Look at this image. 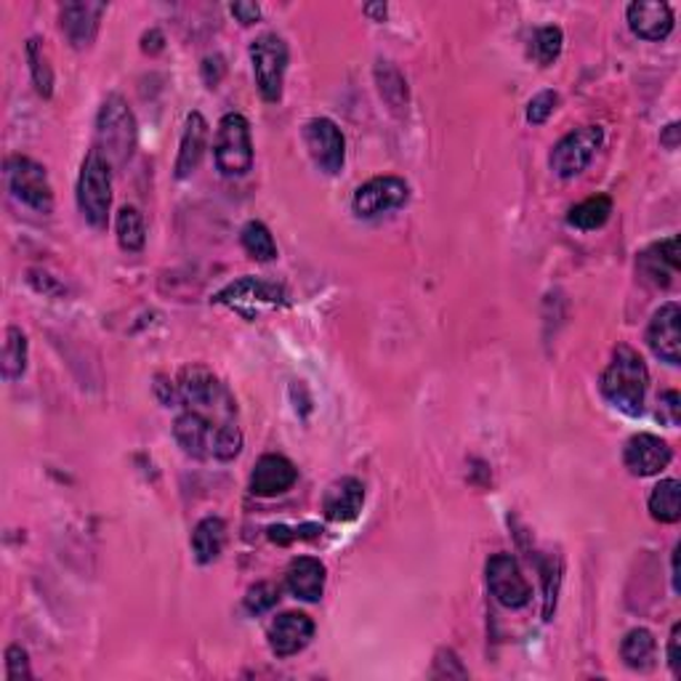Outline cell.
Wrapping results in <instances>:
<instances>
[{
  "label": "cell",
  "instance_id": "603a6c76",
  "mask_svg": "<svg viewBox=\"0 0 681 681\" xmlns=\"http://www.w3.org/2000/svg\"><path fill=\"white\" fill-rule=\"evenodd\" d=\"M208 120L202 118L200 112H192L184 123V133H181L179 141V154H177V179H190L194 171H198L202 158H206L208 150Z\"/></svg>",
  "mask_w": 681,
  "mask_h": 681
},
{
  "label": "cell",
  "instance_id": "ffe728a7",
  "mask_svg": "<svg viewBox=\"0 0 681 681\" xmlns=\"http://www.w3.org/2000/svg\"><path fill=\"white\" fill-rule=\"evenodd\" d=\"M365 505V484L357 477H341L322 495V511L330 522H354Z\"/></svg>",
  "mask_w": 681,
  "mask_h": 681
},
{
  "label": "cell",
  "instance_id": "ba28073f",
  "mask_svg": "<svg viewBox=\"0 0 681 681\" xmlns=\"http://www.w3.org/2000/svg\"><path fill=\"white\" fill-rule=\"evenodd\" d=\"M604 141V128L602 126H583L570 131L568 137H562L551 150L549 166L559 179H575L589 168V163L597 154L599 147Z\"/></svg>",
  "mask_w": 681,
  "mask_h": 681
},
{
  "label": "cell",
  "instance_id": "5bb4252c",
  "mask_svg": "<svg viewBox=\"0 0 681 681\" xmlns=\"http://www.w3.org/2000/svg\"><path fill=\"white\" fill-rule=\"evenodd\" d=\"M671 458L673 453L669 442L660 440L658 434H650V431L633 434L623 448V463L633 477H655L669 469Z\"/></svg>",
  "mask_w": 681,
  "mask_h": 681
},
{
  "label": "cell",
  "instance_id": "ac0fdd59",
  "mask_svg": "<svg viewBox=\"0 0 681 681\" xmlns=\"http://www.w3.org/2000/svg\"><path fill=\"white\" fill-rule=\"evenodd\" d=\"M629 27L642 40H665L673 32V9L660 0H637L625 9Z\"/></svg>",
  "mask_w": 681,
  "mask_h": 681
},
{
  "label": "cell",
  "instance_id": "f1b7e54d",
  "mask_svg": "<svg viewBox=\"0 0 681 681\" xmlns=\"http://www.w3.org/2000/svg\"><path fill=\"white\" fill-rule=\"evenodd\" d=\"M240 242L253 261L269 264V261L278 259V242H274L269 227L261 224V221H248L240 232Z\"/></svg>",
  "mask_w": 681,
  "mask_h": 681
},
{
  "label": "cell",
  "instance_id": "9c48e42d",
  "mask_svg": "<svg viewBox=\"0 0 681 681\" xmlns=\"http://www.w3.org/2000/svg\"><path fill=\"white\" fill-rule=\"evenodd\" d=\"M484 578H488V589L495 597V602L505 607V610H522L530 602L532 589L511 554L490 557L488 568H484Z\"/></svg>",
  "mask_w": 681,
  "mask_h": 681
},
{
  "label": "cell",
  "instance_id": "4fadbf2b",
  "mask_svg": "<svg viewBox=\"0 0 681 681\" xmlns=\"http://www.w3.org/2000/svg\"><path fill=\"white\" fill-rule=\"evenodd\" d=\"M314 637V620L307 612H282L269 625V650L278 658H293L307 650Z\"/></svg>",
  "mask_w": 681,
  "mask_h": 681
},
{
  "label": "cell",
  "instance_id": "8fae6325",
  "mask_svg": "<svg viewBox=\"0 0 681 681\" xmlns=\"http://www.w3.org/2000/svg\"><path fill=\"white\" fill-rule=\"evenodd\" d=\"M303 144L312 154L314 166L326 171L328 177L341 173L343 160H347V141H343L341 128L330 118H312L303 126Z\"/></svg>",
  "mask_w": 681,
  "mask_h": 681
},
{
  "label": "cell",
  "instance_id": "d6986e66",
  "mask_svg": "<svg viewBox=\"0 0 681 681\" xmlns=\"http://www.w3.org/2000/svg\"><path fill=\"white\" fill-rule=\"evenodd\" d=\"M216 303H227V307L240 309L246 312L248 303H267V307H278V303H286V288L278 286V282H267L259 278H242L229 282L224 291H219L213 296Z\"/></svg>",
  "mask_w": 681,
  "mask_h": 681
},
{
  "label": "cell",
  "instance_id": "7bdbcfd3",
  "mask_svg": "<svg viewBox=\"0 0 681 681\" xmlns=\"http://www.w3.org/2000/svg\"><path fill=\"white\" fill-rule=\"evenodd\" d=\"M365 13L373 22H383V17H387V3H368Z\"/></svg>",
  "mask_w": 681,
  "mask_h": 681
},
{
  "label": "cell",
  "instance_id": "8d00e7d4",
  "mask_svg": "<svg viewBox=\"0 0 681 681\" xmlns=\"http://www.w3.org/2000/svg\"><path fill=\"white\" fill-rule=\"evenodd\" d=\"M679 402H681L679 391H665V394H660L658 400L660 423H665V427H679V415H681Z\"/></svg>",
  "mask_w": 681,
  "mask_h": 681
},
{
  "label": "cell",
  "instance_id": "7402d4cb",
  "mask_svg": "<svg viewBox=\"0 0 681 681\" xmlns=\"http://www.w3.org/2000/svg\"><path fill=\"white\" fill-rule=\"evenodd\" d=\"M326 564L314 557H296L286 570V585L301 602H320L326 593Z\"/></svg>",
  "mask_w": 681,
  "mask_h": 681
},
{
  "label": "cell",
  "instance_id": "60d3db41",
  "mask_svg": "<svg viewBox=\"0 0 681 681\" xmlns=\"http://www.w3.org/2000/svg\"><path fill=\"white\" fill-rule=\"evenodd\" d=\"M163 43H166V38L160 30H150L144 38H141V49H144L147 53L163 51Z\"/></svg>",
  "mask_w": 681,
  "mask_h": 681
},
{
  "label": "cell",
  "instance_id": "3957f363",
  "mask_svg": "<svg viewBox=\"0 0 681 681\" xmlns=\"http://www.w3.org/2000/svg\"><path fill=\"white\" fill-rule=\"evenodd\" d=\"M179 389V404H187L190 410H198V413L208 415H219L221 421H229L234 413H238V402H234L232 391H229L224 383H221L208 368L190 365L179 373L177 381Z\"/></svg>",
  "mask_w": 681,
  "mask_h": 681
},
{
  "label": "cell",
  "instance_id": "7c38bea8",
  "mask_svg": "<svg viewBox=\"0 0 681 681\" xmlns=\"http://www.w3.org/2000/svg\"><path fill=\"white\" fill-rule=\"evenodd\" d=\"M681 309L677 301L663 303L655 314H652L650 328H647V347L658 357L660 362H669L677 368L681 362Z\"/></svg>",
  "mask_w": 681,
  "mask_h": 681
},
{
  "label": "cell",
  "instance_id": "5b68a950",
  "mask_svg": "<svg viewBox=\"0 0 681 681\" xmlns=\"http://www.w3.org/2000/svg\"><path fill=\"white\" fill-rule=\"evenodd\" d=\"M216 168L229 179L246 177L253 166V139L251 123L246 114L229 112L219 120L213 139Z\"/></svg>",
  "mask_w": 681,
  "mask_h": 681
},
{
  "label": "cell",
  "instance_id": "ab89813d",
  "mask_svg": "<svg viewBox=\"0 0 681 681\" xmlns=\"http://www.w3.org/2000/svg\"><path fill=\"white\" fill-rule=\"evenodd\" d=\"M669 665L673 677H681V623H677L671 629L669 639Z\"/></svg>",
  "mask_w": 681,
  "mask_h": 681
},
{
  "label": "cell",
  "instance_id": "4316f807",
  "mask_svg": "<svg viewBox=\"0 0 681 681\" xmlns=\"http://www.w3.org/2000/svg\"><path fill=\"white\" fill-rule=\"evenodd\" d=\"M650 514L655 522L677 524L681 519V484L679 480H660L652 488Z\"/></svg>",
  "mask_w": 681,
  "mask_h": 681
},
{
  "label": "cell",
  "instance_id": "ee69618b",
  "mask_svg": "<svg viewBox=\"0 0 681 681\" xmlns=\"http://www.w3.org/2000/svg\"><path fill=\"white\" fill-rule=\"evenodd\" d=\"M679 554H681V545L673 549V559H671V572H673V591L679 593Z\"/></svg>",
  "mask_w": 681,
  "mask_h": 681
},
{
  "label": "cell",
  "instance_id": "e575fe53",
  "mask_svg": "<svg viewBox=\"0 0 681 681\" xmlns=\"http://www.w3.org/2000/svg\"><path fill=\"white\" fill-rule=\"evenodd\" d=\"M6 679H9V681L32 679L30 655H27V652L19 644H11L9 650H6Z\"/></svg>",
  "mask_w": 681,
  "mask_h": 681
},
{
  "label": "cell",
  "instance_id": "8992f818",
  "mask_svg": "<svg viewBox=\"0 0 681 681\" xmlns=\"http://www.w3.org/2000/svg\"><path fill=\"white\" fill-rule=\"evenodd\" d=\"M3 173L9 192L19 202H24L36 213L49 216L53 211V187L43 166L36 163L32 158H24V154H11L6 160Z\"/></svg>",
  "mask_w": 681,
  "mask_h": 681
},
{
  "label": "cell",
  "instance_id": "74e56055",
  "mask_svg": "<svg viewBox=\"0 0 681 681\" xmlns=\"http://www.w3.org/2000/svg\"><path fill=\"white\" fill-rule=\"evenodd\" d=\"M224 72H227L224 57L213 53V57L202 59V80L208 83V89H216V86L221 83V78H224Z\"/></svg>",
  "mask_w": 681,
  "mask_h": 681
},
{
  "label": "cell",
  "instance_id": "836d02e7",
  "mask_svg": "<svg viewBox=\"0 0 681 681\" xmlns=\"http://www.w3.org/2000/svg\"><path fill=\"white\" fill-rule=\"evenodd\" d=\"M557 104H559V97H557L554 91L535 93V97H532L530 104H528V120H530L532 126H543L545 120H549L551 114H554Z\"/></svg>",
  "mask_w": 681,
  "mask_h": 681
},
{
  "label": "cell",
  "instance_id": "d6a6232c",
  "mask_svg": "<svg viewBox=\"0 0 681 681\" xmlns=\"http://www.w3.org/2000/svg\"><path fill=\"white\" fill-rule=\"evenodd\" d=\"M278 602H280V589L267 581L251 585L246 593V610L251 612V615H264V612L272 610V607H278Z\"/></svg>",
  "mask_w": 681,
  "mask_h": 681
},
{
  "label": "cell",
  "instance_id": "1f68e13d",
  "mask_svg": "<svg viewBox=\"0 0 681 681\" xmlns=\"http://www.w3.org/2000/svg\"><path fill=\"white\" fill-rule=\"evenodd\" d=\"M564 46V32L559 30L557 24L541 27V30L535 32V38H532V53H535V59L543 67H549L554 59L562 53Z\"/></svg>",
  "mask_w": 681,
  "mask_h": 681
},
{
  "label": "cell",
  "instance_id": "484cf974",
  "mask_svg": "<svg viewBox=\"0 0 681 681\" xmlns=\"http://www.w3.org/2000/svg\"><path fill=\"white\" fill-rule=\"evenodd\" d=\"M612 216V198L610 194H593V198L578 202L570 208L568 224L581 229V232H593V229L604 227Z\"/></svg>",
  "mask_w": 681,
  "mask_h": 681
},
{
  "label": "cell",
  "instance_id": "f546056e",
  "mask_svg": "<svg viewBox=\"0 0 681 681\" xmlns=\"http://www.w3.org/2000/svg\"><path fill=\"white\" fill-rule=\"evenodd\" d=\"M27 354H30V347H27V336L17 326H11L6 330V341H3V379L6 381H17L22 379L27 370Z\"/></svg>",
  "mask_w": 681,
  "mask_h": 681
},
{
  "label": "cell",
  "instance_id": "e0dca14e",
  "mask_svg": "<svg viewBox=\"0 0 681 681\" xmlns=\"http://www.w3.org/2000/svg\"><path fill=\"white\" fill-rule=\"evenodd\" d=\"M299 480V469L286 455H261L251 471V492L259 498H274L288 492Z\"/></svg>",
  "mask_w": 681,
  "mask_h": 681
},
{
  "label": "cell",
  "instance_id": "b9f144b4",
  "mask_svg": "<svg viewBox=\"0 0 681 681\" xmlns=\"http://www.w3.org/2000/svg\"><path fill=\"white\" fill-rule=\"evenodd\" d=\"M660 141H663V144L669 147V150H677V144H679V123H671L669 128H665L663 137H660Z\"/></svg>",
  "mask_w": 681,
  "mask_h": 681
},
{
  "label": "cell",
  "instance_id": "30bf717a",
  "mask_svg": "<svg viewBox=\"0 0 681 681\" xmlns=\"http://www.w3.org/2000/svg\"><path fill=\"white\" fill-rule=\"evenodd\" d=\"M408 200H410L408 181L400 177H375L365 181V184L354 192L352 208L360 219H379V216L400 211Z\"/></svg>",
  "mask_w": 681,
  "mask_h": 681
},
{
  "label": "cell",
  "instance_id": "7a4b0ae2",
  "mask_svg": "<svg viewBox=\"0 0 681 681\" xmlns=\"http://www.w3.org/2000/svg\"><path fill=\"white\" fill-rule=\"evenodd\" d=\"M107 163L120 168L133 158L137 150V118L128 110L126 99L110 93L97 114V147Z\"/></svg>",
  "mask_w": 681,
  "mask_h": 681
},
{
  "label": "cell",
  "instance_id": "2e32d148",
  "mask_svg": "<svg viewBox=\"0 0 681 681\" xmlns=\"http://www.w3.org/2000/svg\"><path fill=\"white\" fill-rule=\"evenodd\" d=\"M227 421H211L208 415L198 410H184L177 421H173V437H177L179 448L192 458H213L216 431Z\"/></svg>",
  "mask_w": 681,
  "mask_h": 681
},
{
  "label": "cell",
  "instance_id": "d590c367",
  "mask_svg": "<svg viewBox=\"0 0 681 681\" xmlns=\"http://www.w3.org/2000/svg\"><path fill=\"white\" fill-rule=\"evenodd\" d=\"M431 677H437V679H442V677L467 679L469 671L463 669L461 658H458L453 650H440L434 658V671H431Z\"/></svg>",
  "mask_w": 681,
  "mask_h": 681
},
{
  "label": "cell",
  "instance_id": "4dcf8cb0",
  "mask_svg": "<svg viewBox=\"0 0 681 681\" xmlns=\"http://www.w3.org/2000/svg\"><path fill=\"white\" fill-rule=\"evenodd\" d=\"M27 62H30V76L32 83H36V91L40 97L49 99L53 93V70L49 64V57H46L43 40L40 38L27 40Z\"/></svg>",
  "mask_w": 681,
  "mask_h": 681
},
{
  "label": "cell",
  "instance_id": "9a60e30c",
  "mask_svg": "<svg viewBox=\"0 0 681 681\" xmlns=\"http://www.w3.org/2000/svg\"><path fill=\"white\" fill-rule=\"evenodd\" d=\"M104 11L107 3H93V0L64 3L62 9H59V27H62L72 49H89L93 40H97Z\"/></svg>",
  "mask_w": 681,
  "mask_h": 681
},
{
  "label": "cell",
  "instance_id": "52a82bcc",
  "mask_svg": "<svg viewBox=\"0 0 681 681\" xmlns=\"http://www.w3.org/2000/svg\"><path fill=\"white\" fill-rule=\"evenodd\" d=\"M251 62L259 93L264 101H280L282 86H286L288 62H291V51L288 43L278 32H264L251 43Z\"/></svg>",
  "mask_w": 681,
  "mask_h": 681
},
{
  "label": "cell",
  "instance_id": "277c9868",
  "mask_svg": "<svg viewBox=\"0 0 681 681\" xmlns=\"http://www.w3.org/2000/svg\"><path fill=\"white\" fill-rule=\"evenodd\" d=\"M78 208L93 229H104L112 208V166L99 150L86 154L78 177Z\"/></svg>",
  "mask_w": 681,
  "mask_h": 681
},
{
  "label": "cell",
  "instance_id": "cb8c5ba5",
  "mask_svg": "<svg viewBox=\"0 0 681 681\" xmlns=\"http://www.w3.org/2000/svg\"><path fill=\"white\" fill-rule=\"evenodd\" d=\"M227 543V524L221 517L200 519L192 532V554L200 564H211L221 557Z\"/></svg>",
  "mask_w": 681,
  "mask_h": 681
},
{
  "label": "cell",
  "instance_id": "44dd1931",
  "mask_svg": "<svg viewBox=\"0 0 681 681\" xmlns=\"http://www.w3.org/2000/svg\"><path fill=\"white\" fill-rule=\"evenodd\" d=\"M679 267H681V259H679L677 234L655 242V246H650L642 256H639V274H642V280H647L655 288L669 286L673 274L679 272Z\"/></svg>",
  "mask_w": 681,
  "mask_h": 681
},
{
  "label": "cell",
  "instance_id": "d4e9b609",
  "mask_svg": "<svg viewBox=\"0 0 681 681\" xmlns=\"http://www.w3.org/2000/svg\"><path fill=\"white\" fill-rule=\"evenodd\" d=\"M655 652H658V642L655 637H652V631L647 629H633L623 637V642H620V658H623V663L629 665L631 671H650L652 665H655Z\"/></svg>",
  "mask_w": 681,
  "mask_h": 681
},
{
  "label": "cell",
  "instance_id": "f35d334b",
  "mask_svg": "<svg viewBox=\"0 0 681 681\" xmlns=\"http://www.w3.org/2000/svg\"><path fill=\"white\" fill-rule=\"evenodd\" d=\"M229 11H232V17H238L240 24H253L261 19V9L259 3H248V0H238V3L229 6Z\"/></svg>",
  "mask_w": 681,
  "mask_h": 681
},
{
  "label": "cell",
  "instance_id": "83f0119b",
  "mask_svg": "<svg viewBox=\"0 0 681 681\" xmlns=\"http://www.w3.org/2000/svg\"><path fill=\"white\" fill-rule=\"evenodd\" d=\"M114 234H118L120 248L128 253H139L147 242V229H144V216L139 213V208L123 206L114 216Z\"/></svg>",
  "mask_w": 681,
  "mask_h": 681
},
{
  "label": "cell",
  "instance_id": "6da1fadb",
  "mask_svg": "<svg viewBox=\"0 0 681 681\" xmlns=\"http://www.w3.org/2000/svg\"><path fill=\"white\" fill-rule=\"evenodd\" d=\"M602 397L620 413L637 418L644 413V397L650 389V370L637 349L620 347L612 352L610 365L604 368L602 379H599Z\"/></svg>",
  "mask_w": 681,
  "mask_h": 681
}]
</instances>
